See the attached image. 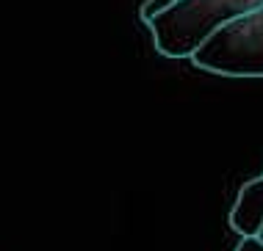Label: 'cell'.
Masks as SVG:
<instances>
[{
  "label": "cell",
  "instance_id": "cell-5",
  "mask_svg": "<svg viewBox=\"0 0 263 251\" xmlns=\"http://www.w3.org/2000/svg\"><path fill=\"white\" fill-rule=\"evenodd\" d=\"M236 251H263V240H258V238H241Z\"/></svg>",
  "mask_w": 263,
  "mask_h": 251
},
{
  "label": "cell",
  "instance_id": "cell-6",
  "mask_svg": "<svg viewBox=\"0 0 263 251\" xmlns=\"http://www.w3.org/2000/svg\"><path fill=\"white\" fill-rule=\"evenodd\" d=\"M258 240H263V229H260V232H258Z\"/></svg>",
  "mask_w": 263,
  "mask_h": 251
},
{
  "label": "cell",
  "instance_id": "cell-3",
  "mask_svg": "<svg viewBox=\"0 0 263 251\" xmlns=\"http://www.w3.org/2000/svg\"><path fill=\"white\" fill-rule=\"evenodd\" d=\"M230 226L241 238H258L263 229V177L244 182L230 210Z\"/></svg>",
  "mask_w": 263,
  "mask_h": 251
},
{
  "label": "cell",
  "instance_id": "cell-4",
  "mask_svg": "<svg viewBox=\"0 0 263 251\" xmlns=\"http://www.w3.org/2000/svg\"><path fill=\"white\" fill-rule=\"evenodd\" d=\"M169 3H175V0H147V3L141 6V19H150L153 14H158L161 9H166Z\"/></svg>",
  "mask_w": 263,
  "mask_h": 251
},
{
  "label": "cell",
  "instance_id": "cell-2",
  "mask_svg": "<svg viewBox=\"0 0 263 251\" xmlns=\"http://www.w3.org/2000/svg\"><path fill=\"white\" fill-rule=\"evenodd\" d=\"M194 67L224 77H263V6L219 28L191 55Z\"/></svg>",
  "mask_w": 263,
  "mask_h": 251
},
{
  "label": "cell",
  "instance_id": "cell-1",
  "mask_svg": "<svg viewBox=\"0 0 263 251\" xmlns=\"http://www.w3.org/2000/svg\"><path fill=\"white\" fill-rule=\"evenodd\" d=\"M260 6L263 0H175L144 23L150 25L161 55L191 58L219 28Z\"/></svg>",
  "mask_w": 263,
  "mask_h": 251
}]
</instances>
